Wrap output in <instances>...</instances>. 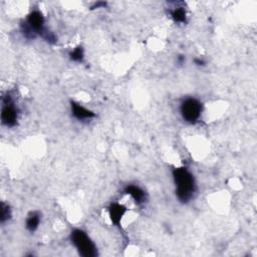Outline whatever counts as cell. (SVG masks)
<instances>
[{
  "label": "cell",
  "instance_id": "cell-1",
  "mask_svg": "<svg viewBox=\"0 0 257 257\" xmlns=\"http://www.w3.org/2000/svg\"><path fill=\"white\" fill-rule=\"evenodd\" d=\"M172 176L176 187L177 199L183 204L189 203L197 191L194 175L187 167H179L173 170Z\"/></svg>",
  "mask_w": 257,
  "mask_h": 257
},
{
  "label": "cell",
  "instance_id": "cell-2",
  "mask_svg": "<svg viewBox=\"0 0 257 257\" xmlns=\"http://www.w3.org/2000/svg\"><path fill=\"white\" fill-rule=\"evenodd\" d=\"M45 18L41 11L32 10L27 15L26 19L20 24V31L26 39H34L37 35L40 37L47 30L44 25Z\"/></svg>",
  "mask_w": 257,
  "mask_h": 257
},
{
  "label": "cell",
  "instance_id": "cell-3",
  "mask_svg": "<svg viewBox=\"0 0 257 257\" xmlns=\"http://www.w3.org/2000/svg\"><path fill=\"white\" fill-rule=\"evenodd\" d=\"M71 244L74 246L80 256L83 257H95L98 255L97 247L90 237L81 229L75 228L69 235Z\"/></svg>",
  "mask_w": 257,
  "mask_h": 257
},
{
  "label": "cell",
  "instance_id": "cell-4",
  "mask_svg": "<svg viewBox=\"0 0 257 257\" xmlns=\"http://www.w3.org/2000/svg\"><path fill=\"white\" fill-rule=\"evenodd\" d=\"M202 102L196 97H186L180 103V114L182 118L191 124L196 123L202 114Z\"/></svg>",
  "mask_w": 257,
  "mask_h": 257
},
{
  "label": "cell",
  "instance_id": "cell-5",
  "mask_svg": "<svg viewBox=\"0 0 257 257\" xmlns=\"http://www.w3.org/2000/svg\"><path fill=\"white\" fill-rule=\"evenodd\" d=\"M19 109L17 108L13 96L10 92H6L2 96V107H1V121L7 127H13L16 125L18 120Z\"/></svg>",
  "mask_w": 257,
  "mask_h": 257
},
{
  "label": "cell",
  "instance_id": "cell-6",
  "mask_svg": "<svg viewBox=\"0 0 257 257\" xmlns=\"http://www.w3.org/2000/svg\"><path fill=\"white\" fill-rule=\"evenodd\" d=\"M107 212H108L109 220L112 223V225L119 227L121 219L124 216V214L126 213V208L122 204L113 202L107 207Z\"/></svg>",
  "mask_w": 257,
  "mask_h": 257
},
{
  "label": "cell",
  "instance_id": "cell-7",
  "mask_svg": "<svg viewBox=\"0 0 257 257\" xmlns=\"http://www.w3.org/2000/svg\"><path fill=\"white\" fill-rule=\"evenodd\" d=\"M123 192H124V194L130 195L137 205H143L148 200L147 193L144 191V189H142L138 185L128 184L124 187Z\"/></svg>",
  "mask_w": 257,
  "mask_h": 257
},
{
  "label": "cell",
  "instance_id": "cell-8",
  "mask_svg": "<svg viewBox=\"0 0 257 257\" xmlns=\"http://www.w3.org/2000/svg\"><path fill=\"white\" fill-rule=\"evenodd\" d=\"M70 110L73 117L77 120H87L95 116V113L92 110L84 107L76 101H70Z\"/></svg>",
  "mask_w": 257,
  "mask_h": 257
},
{
  "label": "cell",
  "instance_id": "cell-9",
  "mask_svg": "<svg viewBox=\"0 0 257 257\" xmlns=\"http://www.w3.org/2000/svg\"><path fill=\"white\" fill-rule=\"evenodd\" d=\"M173 6L170 7L171 18L176 23H186L187 22V10L183 2H174Z\"/></svg>",
  "mask_w": 257,
  "mask_h": 257
},
{
  "label": "cell",
  "instance_id": "cell-10",
  "mask_svg": "<svg viewBox=\"0 0 257 257\" xmlns=\"http://www.w3.org/2000/svg\"><path fill=\"white\" fill-rule=\"evenodd\" d=\"M41 222V214L38 211H31L28 213L25 220V227L30 232L33 233L39 227Z\"/></svg>",
  "mask_w": 257,
  "mask_h": 257
},
{
  "label": "cell",
  "instance_id": "cell-11",
  "mask_svg": "<svg viewBox=\"0 0 257 257\" xmlns=\"http://www.w3.org/2000/svg\"><path fill=\"white\" fill-rule=\"evenodd\" d=\"M69 58L74 62H82L84 58V49L82 46H76L68 53Z\"/></svg>",
  "mask_w": 257,
  "mask_h": 257
},
{
  "label": "cell",
  "instance_id": "cell-12",
  "mask_svg": "<svg viewBox=\"0 0 257 257\" xmlns=\"http://www.w3.org/2000/svg\"><path fill=\"white\" fill-rule=\"evenodd\" d=\"M12 216L11 208L8 204L1 202V212H0V222L5 223L6 221L10 220Z\"/></svg>",
  "mask_w": 257,
  "mask_h": 257
},
{
  "label": "cell",
  "instance_id": "cell-13",
  "mask_svg": "<svg viewBox=\"0 0 257 257\" xmlns=\"http://www.w3.org/2000/svg\"><path fill=\"white\" fill-rule=\"evenodd\" d=\"M106 5H107L106 2L97 1V2H94V3L91 5L90 9H91V10H94V9H98V8H104Z\"/></svg>",
  "mask_w": 257,
  "mask_h": 257
},
{
  "label": "cell",
  "instance_id": "cell-14",
  "mask_svg": "<svg viewBox=\"0 0 257 257\" xmlns=\"http://www.w3.org/2000/svg\"><path fill=\"white\" fill-rule=\"evenodd\" d=\"M194 63L198 66H204L206 64V61L201 57H196V58H194Z\"/></svg>",
  "mask_w": 257,
  "mask_h": 257
},
{
  "label": "cell",
  "instance_id": "cell-15",
  "mask_svg": "<svg viewBox=\"0 0 257 257\" xmlns=\"http://www.w3.org/2000/svg\"><path fill=\"white\" fill-rule=\"evenodd\" d=\"M185 60H186V58H185V56L184 55H178L177 56V62H178V64H183L184 62H185Z\"/></svg>",
  "mask_w": 257,
  "mask_h": 257
}]
</instances>
